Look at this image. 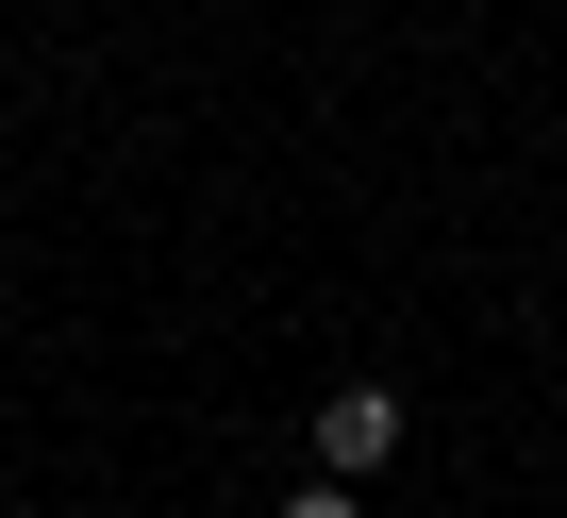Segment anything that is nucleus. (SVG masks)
I'll return each mask as SVG.
<instances>
[{"instance_id": "obj_1", "label": "nucleus", "mask_w": 567, "mask_h": 518, "mask_svg": "<svg viewBox=\"0 0 567 518\" xmlns=\"http://www.w3.org/2000/svg\"><path fill=\"white\" fill-rule=\"evenodd\" d=\"M384 451H401V385H334V402H318V468H334V485H368Z\"/></svg>"}, {"instance_id": "obj_2", "label": "nucleus", "mask_w": 567, "mask_h": 518, "mask_svg": "<svg viewBox=\"0 0 567 518\" xmlns=\"http://www.w3.org/2000/svg\"><path fill=\"white\" fill-rule=\"evenodd\" d=\"M284 518H368V501H351V485L318 468V485H284Z\"/></svg>"}]
</instances>
